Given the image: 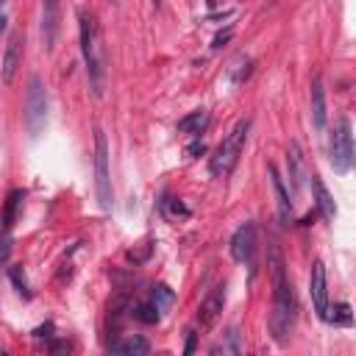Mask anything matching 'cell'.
<instances>
[{"label":"cell","mask_w":356,"mask_h":356,"mask_svg":"<svg viewBox=\"0 0 356 356\" xmlns=\"http://www.w3.org/2000/svg\"><path fill=\"white\" fill-rule=\"evenodd\" d=\"M267 264H270V275H273V314H270V331H273V339H275L278 345H284L286 337H289V331H292V323H295V292H292V281H289L286 267H284V256H281V250H278L275 242L270 245Z\"/></svg>","instance_id":"6da1fadb"},{"label":"cell","mask_w":356,"mask_h":356,"mask_svg":"<svg viewBox=\"0 0 356 356\" xmlns=\"http://www.w3.org/2000/svg\"><path fill=\"white\" fill-rule=\"evenodd\" d=\"M78 31H81V53L86 61V75H89V89L95 97H103L106 89V47H103V33L97 25V17L92 11L78 14Z\"/></svg>","instance_id":"7a4b0ae2"},{"label":"cell","mask_w":356,"mask_h":356,"mask_svg":"<svg viewBox=\"0 0 356 356\" xmlns=\"http://www.w3.org/2000/svg\"><path fill=\"white\" fill-rule=\"evenodd\" d=\"M248 131H250V120H239V122L225 134V139L220 142L217 153H214L211 161H209V170H211L214 178H225V175L234 172V167H236V161H239V156H242V150H245Z\"/></svg>","instance_id":"3957f363"},{"label":"cell","mask_w":356,"mask_h":356,"mask_svg":"<svg viewBox=\"0 0 356 356\" xmlns=\"http://www.w3.org/2000/svg\"><path fill=\"white\" fill-rule=\"evenodd\" d=\"M95 195L100 209L108 211L114 203V189H111V172H108V139L103 128H95Z\"/></svg>","instance_id":"277c9868"},{"label":"cell","mask_w":356,"mask_h":356,"mask_svg":"<svg viewBox=\"0 0 356 356\" xmlns=\"http://www.w3.org/2000/svg\"><path fill=\"white\" fill-rule=\"evenodd\" d=\"M328 153H331L328 159H331L334 172L337 175H348L350 167H353V128H350V120L348 117H339L337 120V128H334Z\"/></svg>","instance_id":"5b68a950"},{"label":"cell","mask_w":356,"mask_h":356,"mask_svg":"<svg viewBox=\"0 0 356 356\" xmlns=\"http://www.w3.org/2000/svg\"><path fill=\"white\" fill-rule=\"evenodd\" d=\"M47 120V95L42 86L39 75L28 78V92H25V125L31 131V136H39Z\"/></svg>","instance_id":"8992f818"},{"label":"cell","mask_w":356,"mask_h":356,"mask_svg":"<svg viewBox=\"0 0 356 356\" xmlns=\"http://www.w3.org/2000/svg\"><path fill=\"white\" fill-rule=\"evenodd\" d=\"M231 256L239 264H253V256H256V222L253 220H245L234 231V236H231Z\"/></svg>","instance_id":"52a82bcc"},{"label":"cell","mask_w":356,"mask_h":356,"mask_svg":"<svg viewBox=\"0 0 356 356\" xmlns=\"http://www.w3.org/2000/svg\"><path fill=\"white\" fill-rule=\"evenodd\" d=\"M42 42L44 50L53 53L56 39H58V28H61V0H42Z\"/></svg>","instance_id":"ba28073f"},{"label":"cell","mask_w":356,"mask_h":356,"mask_svg":"<svg viewBox=\"0 0 356 356\" xmlns=\"http://www.w3.org/2000/svg\"><path fill=\"white\" fill-rule=\"evenodd\" d=\"M309 295H312V306L317 312V317H325L328 309V281H325V264L317 259L312 264V275H309Z\"/></svg>","instance_id":"9c48e42d"},{"label":"cell","mask_w":356,"mask_h":356,"mask_svg":"<svg viewBox=\"0 0 356 356\" xmlns=\"http://www.w3.org/2000/svg\"><path fill=\"white\" fill-rule=\"evenodd\" d=\"M222 303H225V286L217 284V286L209 289V295L200 300V306H197V323H200L203 328L214 325V320H217L220 312H222Z\"/></svg>","instance_id":"30bf717a"},{"label":"cell","mask_w":356,"mask_h":356,"mask_svg":"<svg viewBox=\"0 0 356 356\" xmlns=\"http://www.w3.org/2000/svg\"><path fill=\"white\" fill-rule=\"evenodd\" d=\"M19 64H22V33L17 31V33H11V36H8V44H6L3 70H0L3 83H11V81H14V75H17Z\"/></svg>","instance_id":"8fae6325"},{"label":"cell","mask_w":356,"mask_h":356,"mask_svg":"<svg viewBox=\"0 0 356 356\" xmlns=\"http://www.w3.org/2000/svg\"><path fill=\"white\" fill-rule=\"evenodd\" d=\"M312 189H314V200H317L320 214H323L328 222H334V217H337V203H334V197H331V192L325 189V184H323L320 175H312Z\"/></svg>","instance_id":"7c38bea8"},{"label":"cell","mask_w":356,"mask_h":356,"mask_svg":"<svg viewBox=\"0 0 356 356\" xmlns=\"http://www.w3.org/2000/svg\"><path fill=\"white\" fill-rule=\"evenodd\" d=\"M267 172H270V181H273V189H275V197H278V214H281L284 222H289V217H292V200H289V195L284 189V181H281L275 164H267Z\"/></svg>","instance_id":"4fadbf2b"},{"label":"cell","mask_w":356,"mask_h":356,"mask_svg":"<svg viewBox=\"0 0 356 356\" xmlns=\"http://www.w3.org/2000/svg\"><path fill=\"white\" fill-rule=\"evenodd\" d=\"M312 122L317 131L325 128V89H323L320 78H314V83H312Z\"/></svg>","instance_id":"5bb4252c"},{"label":"cell","mask_w":356,"mask_h":356,"mask_svg":"<svg viewBox=\"0 0 356 356\" xmlns=\"http://www.w3.org/2000/svg\"><path fill=\"white\" fill-rule=\"evenodd\" d=\"M209 350H211L214 356H217V353H222V356H225V353H242V350H245V342H242L239 331L231 325V328H228V331H225V334H222V337H220Z\"/></svg>","instance_id":"9a60e30c"},{"label":"cell","mask_w":356,"mask_h":356,"mask_svg":"<svg viewBox=\"0 0 356 356\" xmlns=\"http://www.w3.org/2000/svg\"><path fill=\"white\" fill-rule=\"evenodd\" d=\"M206 125H209V111H203V108L189 111L186 117H181V120H178V131H181V134H189V136L203 134V131H206Z\"/></svg>","instance_id":"2e32d148"},{"label":"cell","mask_w":356,"mask_h":356,"mask_svg":"<svg viewBox=\"0 0 356 356\" xmlns=\"http://www.w3.org/2000/svg\"><path fill=\"white\" fill-rule=\"evenodd\" d=\"M286 164H289V178H292L295 189H300L303 181H306V167H303V156H300L298 142L289 145V150H286Z\"/></svg>","instance_id":"e0dca14e"},{"label":"cell","mask_w":356,"mask_h":356,"mask_svg":"<svg viewBox=\"0 0 356 356\" xmlns=\"http://www.w3.org/2000/svg\"><path fill=\"white\" fill-rule=\"evenodd\" d=\"M150 350V342L142 339V337H125V339H117V342H108V353H147Z\"/></svg>","instance_id":"ac0fdd59"},{"label":"cell","mask_w":356,"mask_h":356,"mask_svg":"<svg viewBox=\"0 0 356 356\" xmlns=\"http://www.w3.org/2000/svg\"><path fill=\"white\" fill-rule=\"evenodd\" d=\"M22 197H25V192H22V189H11V192H8V197H6V206H3V217H0V222H3V231H8V228L14 225V220H17V209H19Z\"/></svg>","instance_id":"d6986e66"},{"label":"cell","mask_w":356,"mask_h":356,"mask_svg":"<svg viewBox=\"0 0 356 356\" xmlns=\"http://www.w3.org/2000/svg\"><path fill=\"white\" fill-rule=\"evenodd\" d=\"M323 320H325V323H331V325H353V312H350V303H334V309L328 306Z\"/></svg>","instance_id":"ffe728a7"},{"label":"cell","mask_w":356,"mask_h":356,"mask_svg":"<svg viewBox=\"0 0 356 356\" xmlns=\"http://www.w3.org/2000/svg\"><path fill=\"white\" fill-rule=\"evenodd\" d=\"M172 300H175V292H172L167 284H156V286L150 289V303H153L159 312H167V309L172 306Z\"/></svg>","instance_id":"44dd1931"},{"label":"cell","mask_w":356,"mask_h":356,"mask_svg":"<svg viewBox=\"0 0 356 356\" xmlns=\"http://www.w3.org/2000/svg\"><path fill=\"white\" fill-rule=\"evenodd\" d=\"M131 317L134 320H139V323H159L161 320V312L147 300V303H136V306H131Z\"/></svg>","instance_id":"7402d4cb"},{"label":"cell","mask_w":356,"mask_h":356,"mask_svg":"<svg viewBox=\"0 0 356 356\" xmlns=\"http://www.w3.org/2000/svg\"><path fill=\"white\" fill-rule=\"evenodd\" d=\"M248 75H250V58H248V56H239V58L231 64V78H234V83L239 86Z\"/></svg>","instance_id":"603a6c76"},{"label":"cell","mask_w":356,"mask_h":356,"mask_svg":"<svg viewBox=\"0 0 356 356\" xmlns=\"http://www.w3.org/2000/svg\"><path fill=\"white\" fill-rule=\"evenodd\" d=\"M8 278L14 281V286H17V292H19L22 298H31V289H28V281H25L22 267H8Z\"/></svg>","instance_id":"cb8c5ba5"},{"label":"cell","mask_w":356,"mask_h":356,"mask_svg":"<svg viewBox=\"0 0 356 356\" xmlns=\"http://www.w3.org/2000/svg\"><path fill=\"white\" fill-rule=\"evenodd\" d=\"M161 209H164L167 214H181V217H186V214H189V209H186V206H181V203H178V200H172V197H164V200H161Z\"/></svg>","instance_id":"d4e9b609"},{"label":"cell","mask_w":356,"mask_h":356,"mask_svg":"<svg viewBox=\"0 0 356 356\" xmlns=\"http://www.w3.org/2000/svg\"><path fill=\"white\" fill-rule=\"evenodd\" d=\"M150 250H153V245H150V242H142V248H139V250H128V259H131L134 264H142V261H147Z\"/></svg>","instance_id":"484cf974"},{"label":"cell","mask_w":356,"mask_h":356,"mask_svg":"<svg viewBox=\"0 0 356 356\" xmlns=\"http://www.w3.org/2000/svg\"><path fill=\"white\" fill-rule=\"evenodd\" d=\"M8 253H11V236H8V231L0 236V267L8 261Z\"/></svg>","instance_id":"4316f807"},{"label":"cell","mask_w":356,"mask_h":356,"mask_svg":"<svg viewBox=\"0 0 356 356\" xmlns=\"http://www.w3.org/2000/svg\"><path fill=\"white\" fill-rule=\"evenodd\" d=\"M50 334H53V323H44V325H39V328H33V339H42V337L47 339Z\"/></svg>","instance_id":"83f0119b"},{"label":"cell","mask_w":356,"mask_h":356,"mask_svg":"<svg viewBox=\"0 0 356 356\" xmlns=\"http://www.w3.org/2000/svg\"><path fill=\"white\" fill-rule=\"evenodd\" d=\"M203 150H206V147H203V142H192V145L186 147V153H189V156H197V153H203Z\"/></svg>","instance_id":"f1b7e54d"},{"label":"cell","mask_w":356,"mask_h":356,"mask_svg":"<svg viewBox=\"0 0 356 356\" xmlns=\"http://www.w3.org/2000/svg\"><path fill=\"white\" fill-rule=\"evenodd\" d=\"M195 350V331H186V348H184V353H192Z\"/></svg>","instance_id":"f546056e"},{"label":"cell","mask_w":356,"mask_h":356,"mask_svg":"<svg viewBox=\"0 0 356 356\" xmlns=\"http://www.w3.org/2000/svg\"><path fill=\"white\" fill-rule=\"evenodd\" d=\"M3 31H6V17L0 14V33H3Z\"/></svg>","instance_id":"4dcf8cb0"},{"label":"cell","mask_w":356,"mask_h":356,"mask_svg":"<svg viewBox=\"0 0 356 356\" xmlns=\"http://www.w3.org/2000/svg\"><path fill=\"white\" fill-rule=\"evenodd\" d=\"M108 3H111V6H117V3H120V0H108Z\"/></svg>","instance_id":"1f68e13d"},{"label":"cell","mask_w":356,"mask_h":356,"mask_svg":"<svg viewBox=\"0 0 356 356\" xmlns=\"http://www.w3.org/2000/svg\"><path fill=\"white\" fill-rule=\"evenodd\" d=\"M3 3H6V0H0V6H3Z\"/></svg>","instance_id":"d6a6232c"}]
</instances>
